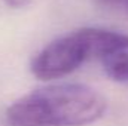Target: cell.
Wrapping results in <instances>:
<instances>
[{
  "mask_svg": "<svg viewBox=\"0 0 128 126\" xmlns=\"http://www.w3.org/2000/svg\"><path fill=\"white\" fill-rule=\"evenodd\" d=\"M9 7H14V9H20V7H26L27 4H30L32 0H3Z\"/></svg>",
  "mask_w": 128,
  "mask_h": 126,
  "instance_id": "5",
  "label": "cell"
},
{
  "mask_svg": "<svg viewBox=\"0 0 128 126\" xmlns=\"http://www.w3.org/2000/svg\"><path fill=\"white\" fill-rule=\"evenodd\" d=\"M100 1L107 4V6L118 7V9H122V10L128 12V0H100Z\"/></svg>",
  "mask_w": 128,
  "mask_h": 126,
  "instance_id": "4",
  "label": "cell"
},
{
  "mask_svg": "<svg viewBox=\"0 0 128 126\" xmlns=\"http://www.w3.org/2000/svg\"><path fill=\"white\" fill-rule=\"evenodd\" d=\"M101 64L110 80L118 83H128V49L103 58Z\"/></svg>",
  "mask_w": 128,
  "mask_h": 126,
  "instance_id": "3",
  "label": "cell"
},
{
  "mask_svg": "<svg viewBox=\"0 0 128 126\" xmlns=\"http://www.w3.org/2000/svg\"><path fill=\"white\" fill-rule=\"evenodd\" d=\"M107 101L82 83H58L21 96L6 110L9 126H88L100 120Z\"/></svg>",
  "mask_w": 128,
  "mask_h": 126,
  "instance_id": "1",
  "label": "cell"
},
{
  "mask_svg": "<svg viewBox=\"0 0 128 126\" xmlns=\"http://www.w3.org/2000/svg\"><path fill=\"white\" fill-rule=\"evenodd\" d=\"M128 49V34L116 30L84 27L46 45L32 61V73L40 80L61 79L91 58L103 60Z\"/></svg>",
  "mask_w": 128,
  "mask_h": 126,
  "instance_id": "2",
  "label": "cell"
}]
</instances>
